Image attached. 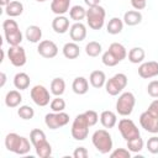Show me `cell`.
<instances>
[{
    "mask_svg": "<svg viewBox=\"0 0 158 158\" xmlns=\"http://www.w3.org/2000/svg\"><path fill=\"white\" fill-rule=\"evenodd\" d=\"M131 5L135 10H143L147 5V0H131Z\"/></svg>",
    "mask_w": 158,
    "mask_h": 158,
    "instance_id": "obj_46",
    "label": "cell"
},
{
    "mask_svg": "<svg viewBox=\"0 0 158 158\" xmlns=\"http://www.w3.org/2000/svg\"><path fill=\"white\" fill-rule=\"evenodd\" d=\"M52 28L56 33L63 35L65 33L70 26H69V19L65 17L64 15H57L53 20H52Z\"/></svg>",
    "mask_w": 158,
    "mask_h": 158,
    "instance_id": "obj_14",
    "label": "cell"
},
{
    "mask_svg": "<svg viewBox=\"0 0 158 158\" xmlns=\"http://www.w3.org/2000/svg\"><path fill=\"white\" fill-rule=\"evenodd\" d=\"M139 125L149 133H158V116L146 110L139 116Z\"/></svg>",
    "mask_w": 158,
    "mask_h": 158,
    "instance_id": "obj_10",
    "label": "cell"
},
{
    "mask_svg": "<svg viewBox=\"0 0 158 158\" xmlns=\"http://www.w3.org/2000/svg\"><path fill=\"white\" fill-rule=\"evenodd\" d=\"M30 141H31V143H32L33 147H37L38 144H41V143H43V142L47 141L46 133L42 130H40V128H33L30 132Z\"/></svg>",
    "mask_w": 158,
    "mask_h": 158,
    "instance_id": "obj_30",
    "label": "cell"
},
{
    "mask_svg": "<svg viewBox=\"0 0 158 158\" xmlns=\"http://www.w3.org/2000/svg\"><path fill=\"white\" fill-rule=\"evenodd\" d=\"M89 127H90V125H89L84 112L77 115L72 123V128H70L72 137L77 141H84L89 135Z\"/></svg>",
    "mask_w": 158,
    "mask_h": 158,
    "instance_id": "obj_4",
    "label": "cell"
},
{
    "mask_svg": "<svg viewBox=\"0 0 158 158\" xmlns=\"http://www.w3.org/2000/svg\"><path fill=\"white\" fill-rule=\"evenodd\" d=\"M49 106L53 112H60V111H64V109H65V101L60 96H56L54 99L51 100Z\"/></svg>",
    "mask_w": 158,
    "mask_h": 158,
    "instance_id": "obj_37",
    "label": "cell"
},
{
    "mask_svg": "<svg viewBox=\"0 0 158 158\" xmlns=\"http://www.w3.org/2000/svg\"><path fill=\"white\" fill-rule=\"evenodd\" d=\"M35 149H36V154L40 158H48L52 154V146L48 141L38 144L37 147H35Z\"/></svg>",
    "mask_w": 158,
    "mask_h": 158,
    "instance_id": "obj_34",
    "label": "cell"
},
{
    "mask_svg": "<svg viewBox=\"0 0 158 158\" xmlns=\"http://www.w3.org/2000/svg\"><path fill=\"white\" fill-rule=\"evenodd\" d=\"M51 93L56 96H62L65 91V81L62 78H54L51 81Z\"/></svg>",
    "mask_w": 158,
    "mask_h": 158,
    "instance_id": "obj_29",
    "label": "cell"
},
{
    "mask_svg": "<svg viewBox=\"0 0 158 158\" xmlns=\"http://www.w3.org/2000/svg\"><path fill=\"white\" fill-rule=\"evenodd\" d=\"M89 156V152L85 147H77L73 152V157L74 158H86Z\"/></svg>",
    "mask_w": 158,
    "mask_h": 158,
    "instance_id": "obj_45",
    "label": "cell"
},
{
    "mask_svg": "<svg viewBox=\"0 0 158 158\" xmlns=\"http://www.w3.org/2000/svg\"><path fill=\"white\" fill-rule=\"evenodd\" d=\"M126 143H127V148H128V151L131 153H138L144 147V142L141 138V136H138L136 138H132L130 141H126Z\"/></svg>",
    "mask_w": 158,
    "mask_h": 158,
    "instance_id": "obj_32",
    "label": "cell"
},
{
    "mask_svg": "<svg viewBox=\"0 0 158 158\" xmlns=\"http://www.w3.org/2000/svg\"><path fill=\"white\" fill-rule=\"evenodd\" d=\"M148 111H151L152 114H154V115H157L158 116V98H156L151 104H149V106H148V109H147Z\"/></svg>",
    "mask_w": 158,
    "mask_h": 158,
    "instance_id": "obj_47",
    "label": "cell"
},
{
    "mask_svg": "<svg viewBox=\"0 0 158 158\" xmlns=\"http://www.w3.org/2000/svg\"><path fill=\"white\" fill-rule=\"evenodd\" d=\"M37 52L43 58L51 59L58 54V46L51 40H43L37 46Z\"/></svg>",
    "mask_w": 158,
    "mask_h": 158,
    "instance_id": "obj_11",
    "label": "cell"
},
{
    "mask_svg": "<svg viewBox=\"0 0 158 158\" xmlns=\"http://www.w3.org/2000/svg\"><path fill=\"white\" fill-rule=\"evenodd\" d=\"M89 81L91 84L93 88L95 89H100L102 86H105L106 83V75L102 70H93L89 75Z\"/></svg>",
    "mask_w": 158,
    "mask_h": 158,
    "instance_id": "obj_18",
    "label": "cell"
},
{
    "mask_svg": "<svg viewBox=\"0 0 158 158\" xmlns=\"http://www.w3.org/2000/svg\"><path fill=\"white\" fill-rule=\"evenodd\" d=\"M25 37L31 43H40L42 40V30L37 25H31L26 28Z\"/></svg>",
    "mask_w": 158,
    "mask_h": 158,
    "instance_id": "obj_15",
    "label": "cell"
},
{
    "mask_svg": "<svg viewBox=\"0 0 158 158\" xmlns=\"http://www.w3.org/2000/svg\"><path fill=\"white\" fill-rule=\"evenodd\" d=\"M123 30V20L120 17H112L106 25V31L110 35H118Z\"/></svg>",
    "mask_w": 158,
    "mask_h": 158,
    "instance_id": "obj_25",
    "label": "cell"
},
{
    "mask_svg": "<svg viewBox=\"0 0 158 158\" xmlns=\"http://www.w3.org/2000/svg\"><path fill=\"white\" fill-rule=\"evenodd\" d=\"M100 1H101V0H84L85 5H88L89 7H93V6H98V5H100Z\"/></svg>",
    "mask_w": 158,
    "mask_h": 158,
    "instance_id": "obj_48",
    "label": "cell"
},
{
    "mask_svg": "<svg viewBox=\"0 0 158 158\" xmlns=\"http://www.w3.org/2000/svg\"><path fill=\"white\" fill-rule=\"evenodd\" d=\"M69 17L75 22H81V20L86 19V10L81 5H74L69 10Z\"/></svg>",
    "mask_w": 158,
    "mask_h": 158,
    "instance_id": "obj_28",
    "label": "cell"
},
{
    "mask_svg": "<svg viewBox=\"0 0 158 158\" xmlns=\"http://www.w3.org/2000/svg\"><path fill=\"white\" fill-rule=\"evenodd\" d=\"M118 131L125 141H130L132 138H136L141 136L138 127L131 118H122L118 121Z\"/></svg>",
    "mask_w": 158,
    "mask_h": 158,
    "instance_id": "obj_7",
    "label": "cell"
},
{
    "mask_svg": "<svg viewBox=\"0 0 158 158\" xmlns=\"http://www.w3.org/2000/svg\"><path fill=\"white\" fill-rule=\"evenodd\" d=\"M91 142L94 144V147L96 148L98 152H100L101 154H106L110 153L112 151V137L109 133V131L101 128V130H96L93 136H91Z\"/></svg>",
    "mask_w": 158,
    "mask_h": 158,
    "instance_id": "obj_2",
    "label": "cell"
},
{
    "mask_svg": "<svg viewBox=\"0 0 158 158\" xmlns=\"http://www.w3.org/2000/svg\"><path fill=\"white\" fill-rule=\"evenodd\" d=\"M100 122L105 128H112L117 123V116L111 110H105L100 114Z\"/></svg>",
    "mask_w": 158,
    "mask_h": 158,
    "instance_id": "obj_17",
    "label": "cell"
},
{
    "mask_svg": "<svg viewBox=\"0 0 158 158\" xmlns=\"http://www.w3.org/2000/svg\"><path fill=\"white\" fill-rule=\"evenodd\" d=\"M136 98L131 91L121 93L116 101V111L121 116H130L135 109Z\"/></svg>",
    "mask_w": 158,
    "mask_h": 158,
    "instance_id": "obj_5",
    "label": "cell"
},
{
    "mask_svg": "<svg viewBox=\"0 0 158 158\" xmlns=\"http://www.w3.org/2000/svg\"><path fill=\"white\" fill-rule=\"evenodd\" d=\"M69 36L73 42H81L86 37V26L81 22H75L69 28Z\"/></svg>",
    "mask_w": 158,
    "mask_h": 158,
    "instance_id": "obj_13",
    "label": "cell"
},
{
    "mask_svg": "<svg viewBox=\"0 0 158 158\" xmlns=\"http://www.w3.org/2000/svg\"><path fill=\"white\" fill-rule=\"evenodd\" d=\"M101 60H102V63H104L106 67H115V65H117V64L120 63V62L117 60V58H116L109 49L102 53Z\"/></svg>",
    "mask_w": 158,
    "mask_h": 158,
    "instance_id": "obj_38",
    "label": "cell"
},
{
    "mask_svg": "<svg viewBox=\"0 0 158 158\" xmlns=\"http://www.w3.org/2000/svg\"><path fill=\"white\" fill-rule=\"evenodd\" d=\"M2 30H4V33H10V32H14V31H17L20 30L19 28V25L15 20L12 19H7L2 22Z\"/></svg>",
    "mask_w": 158,
    "mask_h": 158,
    "instance_id": "obj_39",
    "label": "cell"
},
{
    "mask_svg": "<svg viewBox=\"0 0 158 158\" xmlns=\"http://www.w3.org/2000/svg\"><path fill=\"white\" fill-rule=\"evenodd\" d=\"M146 147L148 149L149 153L152 154H158V136H152L151 138H148Z\"/></svg>",
    "mask_w": 158,
    "mask_h": 158,
    "instance_id": "obj_40",
    "label": "cell"
},
{
    "mask_svg": "<svg viewBox=\"0 0 158 158\" xmlns=\"http://www.w3.org/2000/svg\"><path fill=\"white\" fill-rule=\"evenodd\" d=\"M123 23L127 26H136L142 21V14L138 10H128L123 15Z\"/></svg>",
    "mask_w": 158,
    "mask_h": 158,
    "instance_id": "obj_21",
    "label": "cell"
},
{
    "mask_svg": "<svg viewBox=\"0 0 158 158\" xmlns=\"http://www.w3.org/2000/svg\"><path fill=\"white\" fill-rule=\"evenodd\" d=\"M63 56L67 59H75L80 54V48L77 44V42H67L63 46Z\"/></svg>",
    "mask_w": 158,
    "mask_h": 158,
    "instance_id": "obj_23",
    "label": "cell"
},
{
    "mask_svg": "<svg viewBox=\"0 0 158 158\" xmlns=\"http://www.w3.org/2000/svg\"><path fill=\"white\" fill-rule=\"evenodd\" d=\"M7 58L14 67H22L26 64V60H27L25 48L21 47L20 44L10 46V48L7 49Z\"/></svg>",
    "mask_w": 158,
    "mask_h": 158,
    "instance_id": "obj_9",
    "label": "cell"
},
{
    "mask_svg": "<svg viewBox=\"0 0 158 158\" xmlns=\"http://www.w3.org/2000/svg\"><path fill=\"white\" fill-rule=\"evenodd\" d=\"M105 16H106V12H105V9L100 5L98 6H93V7H89L86 10V22H88V26L91 28V30H101L104 23H105Z\"/></svg>",
    "mask_w": 158,
    "mask_h": 158,
    "instance_id": "obj_3",
    "label": "cell"
},
{
    "mask_svg": "<svg viewBox=\"0 0 158 158\" xmlns=\"http://www.w3.org/2000/svg\"><path fill=\"white\" fill-rule=\"evenodd\" d=\"M17 115L22 120H31L35 116V110L30 105H21L17 109Z\"/></svg>",
    "mask_w": 158,
    "mask_h": 158,
    "instance_id": "obj_35",
    "label": "cell"
},
{
    "mask_svg": "<svg viewBox=\"0 0 158 158\" xmlns=\"http://www.w3.org/2000/svg\"><path fill=\"white\" fill-rule=\"evenodd\" d=\"M51 10L56 15H64L70 10V0H52Z\"/></svg>",
    "mask_w": 158,
    "mask_h": 158,
    "instance_id": "obj_19",
    "label": "cell"
},
{
    "mask_svg": "<svg viewBox=\"0 0 158 158\" xmlns=\"http://www.w3.org/2000/svg\"><path fill=\"white\" fill-rule=\"evenodd\" d=\"M147 93L152 98H158V80H152L148 83Z\"/></svg>",
    "mask_w": 158,
    "mask_h": 158,
    "instance_id": "obj_43",
    "label": "cell"
},
{
    "mask_svg": "<svg viewBox=\"0 0 158 158\" xmlns=\"http://www.w3.org/2000/svg\"><path fill=\"white\" fill-rule=\"evenodd\" d=\"M127 75L123 73H117L114 77H111L105 83V90L109 95L116 96L118 95L126 86H127Z\"/></svg>",
    "mask_w": 158,
    "mask_h": 158,
    "instance_id": "obj_6",
    "label": "cell"
},
{
    "mask_svg": "<svg viewBox=\"0 0 158 158\" xmlns=\"http://www.w3.org/2000/svg\"><path fill=\"white\" fill-rule=\"evenodd\" d=\"M36 1H38V2H44V1H47V0H36Z\"/></svg>",
    "mask_w": 158,
    "mask_h": 158,
    "instance_id": "obj_51",
    "label": "cell"
},
{
    "mask_svg": "<svg viewBox=\"0 0 158 158\" xmlns=\"http://www.w3.org/2000/svg\"><path fill=\"white\" fill-rule=\"evenodd\" d=\"M146 57V52L142 47H133L128 51V60L133 64L142 63Z\"/></svg>",
    "mask_w": 158,
    "mask_h": 158,
    "instance_id": "obj_27",
    "label": "cell"
},
{
    "mask_svg": "<svg viewBox=\"0 0 158 158\" xmlns=\"http://www.w3.org/2000/svg\"><path fill=\"white\" fill-rule=\"evenodd\" d=\"M102 52V47L100 42L96 41H90L89 43H86L85 46V53L89 57H98L100 53Z\"/></svg>",
    "mask_w": 158,
    "mask_h": 158,
    "instance_id": "obj_31",
    "label": "cell"
},
{
    "mask_svg": "<svg viewBox=\"0 0 158 158\" xmlns=\"http://www.w3.org/2000/svg\"><path fill=\"white\" fill-rule=\"evenodd\" d=\"M5 12L9 17H17L23 12V5L21 1L17 0L10 1V4L5 7Z\"/></svg>",
    "mask_w": 158,
    "mask_h": 158,
    "instance_id": "obj_24",
    "label": "cell"
},
{
    "mask_svg": "<svg viewBox=\"0 0 158 158\" xmlns=\"http://www.w3.org/2000/svg\"><path fill=\"white\" fill-rule=\"evenodd\" d=\"M30 95H31V99L32 101L37 105V106H47L49 102H51V94L48 91V89L43 85H35L31 91H30Z\"/></svg>",
    "mask_w": 158,
    "mask_h": 158,
    "instance_id": "obj_8",
    "label": "cell"
},
{
    "mask_svg": "<svg viewBox=\"0 0 158 158\" xmlns=\"http://www.w3.org/2000/svg\"><path fill=\"white\" fill-rule=\"evenodd\" d=\"M57 118H58L59 127H63V126L68 125V122H69V115L67 112H64V111L57 112Z\"/></svg>",
    "mask_w": 158,
    "mask_h": 158,
    "instance_id": "obj_44",
    "label": "cell"
},
{
    "mask_svg": "<svg viewBox=\"0 0 158 158\" xmlns=\"http://www.w3.org/2000/svg\"><path fill=\"white\" fill-rule=\"evenodd\" d=\"M72 89L77 95H84L89 90V81L84 77H77L72 83Z\"/></svg>",
    "mask_w": 158,
    "mask_h": 158,
    "instance_id": "obj_16",
    "label": "cell"
},
{
    "mask_svg": "<svg viewBox=\"0 0 158 158\" xmlns=\"http://www.w3.org/2000/svg\"><path fill=\"white\" fill-rule=\"evenodd\" d=\"M84 115H85V117H86V120H88L90 127L98 123V121H99V115H98L96 111H94V110H86V111L84 112Z\"/></svg>",
    "mask_w": 158,
    "mask_h": 158,
    "instance_id": "obj_42",
    "label": "cell"
},
{
    "mask_svg": "<svg viewBox=\"0 0 158 158\" xmlns=\"http://www.w3.org/2000/svg\"><path fill=\"white\" fill-rule=\"evenodd\" d=\"M30 83H31V79H30L28 74L25 73V72H20V73L15 74V77H14V85H15V88L17 90L28 89Z\"/></svg>",
    "mask_w": 158,
    "mask_h": 158,
    "instance_id": "obj_22",
    "label": "cell"
},
{
    "mask_svg": "<svg viewBox=\"0 0 158 158\" xmlns=\"http://www.w3.org/2000/svg\"><path fill=\"white\" fill-rule=\"evenodd\" d=\"M138 75L143 79H151L158 75V62L149 60V62H142L138 67Z\"/></svg>",
    "mask_w": 158,
    "mask_h": 158,
    "instance_id": "obj_12",
    "label": "cell"
},
{
    "mask_svg": "<svg viewBox=\"0 0 158 158\" xmlns=\"http://www.w3.org/2000/svg\"><path fill=\"white\" fill-rule=\"evenodd\" d=\"M5 35V40L9 43V46H19L22 42V32L20 30L10 32V33H4Z\"/></svg>",
    "mask_w": 158,
    "mask_h": 158,
    "instance_id": "obj_33",
    "label": "cell"
},
{
    "mask_svg": "<svg viewBox=\"0 0 158 158\" xmlns=\"http://www.w3.org/2000/svg\"><path fill=\"white\" fill-rule=\"evenodd\" d=\"M0 4H1V6L6 7V6L10 4V0H0Z\"/></svg>",
    "mask_w": 158,
    "mask_h": 158,
    "instance_id": "obj_50",
    "label": "cell"
},
{
    "mask_svg": "<svg viewBox=\"0 0 158 158\" xmlns=\"http://www.w3.org/2000/svg\"><path fill=\"white\" fill-rule=\"evenodd\" d=\"M0 78H1V81H0V86L2 88V86L5 85V83H6V74H5L4 72H1V73H0Z\"/></svg>",
    "mask_w": 158,
    "mask_h": 158,
    "instance_id": "obj_49",
    "label": "cell"
},
{
    "mask_svg": "<svg viewBox=\"0 0 158 158\" xmlns=\"http://www.w3.org/2000/svg\"><path fill=\"white\" fill-rule=\"evenodd\" d=\"M111 158H131V152L128 148H116L110 153Z\"/></svg>",
    "mask_w": 158,
    "mask_h": 158,
    "instance_id": "obj_41",
    "label": "cell"
},
{
    "mask_svg": "<svg viewBox=\"0 0 158 158\" xmlns=\"http://www.w3.org/2000/svg\"><path fill=\"white\" fill-rule=\"evenodd\" d=\"M109 51L117 58L118 62H122L127 57V51H126L125 46L121 44V43H118V42H112L109 46Z\"/></svg>",
    "mask_w": 158,
    "mask_h": 158,
    "instance_id": "obj_26",
    "label": "cell"
},
{
    "mask_svg": "<svg viewBox=\"0 0 158 158\" xmlns=\"http://www.w3.org/2000/svg\"><path fill=\"white\" fill-rule=\"evenodd\" d=\"M44 123L49 130H57L59 128L58 118H57V112H49L44 116Z\"/></svg>",
    "mask_w": 158,
    "mask_h": 158,
    "instance_id": "obj_36",
    "label": "cell"
},
{
    "mask_svg": "<svg viewBox=\"0 0 158 158\" xmlns=\"http://www.w3.org/2000/svg\"><path fill=\"white\" fill-rule=\"evenodd\" d=\"M22 102V95L20 94L19 90H10L6 93L5 95V105L10 109L12 107H17L20 106V104Z\"/></svg>",
    "mask_w": 158,
    "mask_h": 158,
    "instance_id": "obj_20",
    "label": "cell"
},
{
    "mask_svg": "<svg viewBox=\"0 0 158 158\" xmlns=\"http://www.w3.org/2000/svg\"><path fill=\"white\" fill-rule=\"evenodd\" d=\"M31 141H28V138L20 136L15 132H10L6 135L5 137V147L7 151L14 152L16 154L20 156H25L30 152L31 149Z\"/></svg>",
    "mask_w": 158,
    "mask_h": 158,
    "instance_id": "obj_1",
    "label": "cell"
}]
</instances>
